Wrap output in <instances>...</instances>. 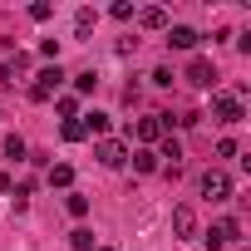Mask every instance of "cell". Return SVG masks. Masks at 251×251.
Masks as SVG:
<instances>
[{"label":"cell","mask_w":251,"mask_h":251,"mask_svg":"<svg viewBox=\"0 0 251 251\" xmlns=\"http://www.w3.org/2000/svg\"><path fill=\"white\" fill-rule=\"evenodd\" d=\"M197 187H202V197H207V202H226V197H231V177H226L222 168H207Z\"/></svg>","instance_id":"6da1fadb"},{"label":"cell","mask_w":251,"mask_h":251,"mask_svg":"<svg viewBox=\"0 0 251 251\" xmlns=\"http://www.w3.org/2000/svg\"><path fill=\"white\" fill-rule=\"evenodd\" d=\"M59 84H64V69H59V64H50V69H40V74H35V84H30V99H35V103H45V99H50Z\"/></svg>","instance_id":"7a4b0ae2"},{"label":"cell","mask_w":251,"mask_h":251,"mask_svg":"<svg viewBox=\"0 0 251 251\" xmlns=\"http://www.w3.org/2000/svg\"><path fill=\"white\" fill-rule=\"evenodd\" d=\"M187 84H197V89H212V84H217V64H212L207 54H192V64H187Z\"/></svg>","instance_id":"3957f363"},{"label":"cell","mask_w":251,"mask_h":251,"mask_svg":"<svg viewBox=\"0 0 251 251\" xmlns=\"http://www.w3.org/2000/svg\"><path fill=\"white\" fill-rule=\"evenodd\" d=\"M236 236H241V222H236V217H222V222L207 231V251H222V246L236 241Z\"/></svg>","instance_id":"277c9868"},{"label":"cell","mask_w":251,"mask_h":251,"mask_svg":"<svg viewBox=\"0 0 251 251\" xmlns=\"http://www.w3.org/2000/svg\"><path fill=\"white\" fill-rule=\"evenodd\" d=\"M94 158H99L103 168H123V163H128V148H123L118 138H99V148H94Z\"/></svg>","instance_id":"5b68a950"},{"label":"cell","mask_w":251,"mask_h":251,"mask_svg":"<svg viewBox=\"0 0 251 251\" xmlns=\"http://www.w3.org/2000/svg\"><path fill=\"white\" fill-rule=\"evenodd\" d=\"M212 118H217V123H241V118H246V113H241V99L217 94V99H212Z\"/></svg>","instance_id":"8992f818"},{"label":"cell","mask_w":251,"mask_h":251,"mask_svg":"<svg viewBox=\"0 0 251 251\" xmlns=\"http://www.w3.org/2000/svg\"><path fill=\"white\" fill-rule=\"evenodd\" d=\"M173 236H182V241L197 236V212L192 207H173Z\"/></svg>","instance_id":"52a82bcc"},{"label":"cell","mask_w":251,"mask_h":251,"mask_svg":"<svg viewBox=\"0 0 251 251\" xmlns=\"http://www.w3.org/2000/svg\"><path fill=\"white\" fill-rule=\"evenodd\" d=\"M197 40H202V35H197L192 25H168V45H173V50H197Z\"/></svg>","instance_id":"ba28073f"},{"label":"cell","mask_w":251,"mask_h":251,"mask_svg":"<svg viewBox=\"0 0 251 251\" xmlns=\"http://www.w3.org/2000/svg\"><path fill=\"white\" fill-rule=\"evenodd\" d=\"M138 20H143V30H168V10H163V5H148Z\"/></svg>","instance_id":"9c48e42d"},{"label":"cell","mask_w":251,"mask_h":251,"mask_svg":"<svg viewBox=\"0 0 251 251\" xmlns=\"http://www.w3.org/2000/svg\"><path fill=\"white\" fill-rule=\"evenodd\" d=\"M138 138H143V143H158V138H163V123H158V113H153V118H138Z\"/></svg>","instance_id":"30bf717a"},{"label":"cell","mask_w":251,"mask_h":251,"mask_svg":"<svg viewBox=\"0 0 251 251\" xmlns=\"http://www.w3.org/2000/svg\"><path fill=\"white\" fill-rule=\"evenodd\" d=\"M69 182H74V168L69 163H54L50 168V187H69Z\"/></svg>","instance_id":"8fae6325"},{"label":"cell","mask_w":251,"mask_h":251,"mask_svg":"<svg viewBox=\"0 0 251 251\" xmlns=\"http://www.w3.org/2000/svg\"><path fill=\"white\" fill-rule=\"evenodd\" d=\"M69 246H74V251H94V231H89V226H74V231H69Z\"/></svg>","instance_id":"7c38bea8"},{"label":"cell","mask_w":251,"mask_h":251,"mask_svg":"<svg viewBox=\"0 0 251 251\" xmlns=\"http://www.w3.org/2000/svg\"><path fill=\"white\" fill-rule=\"evenodd\" d=\"M79 123H84V133H108V113H99V108L89 118H79Z\"/></svg>","instance_id":"4fadbf2b"},{"label":"cell","mask_w":251,"mask_h":251,"mask_svg":"<svg viewBox=\"0 0 251 251\" xmlns=\"http://www.w3.org/2000/svg\"><path fill=\"white\" fill-rule=\"evenodd\" d=\"M133 168H138V173H158L163 163H158V153H153V148H143V153L133 158Z\"/></svg>","instance_id":"5bb4252c"},{"label":"cell","mask_w":251,"mask_h":251,"mask_svg":"<svg viewBox=\"0 0 251 251\" xmlns=\"http://www.w3.org/2000/svg\"><path fill=\"white\" fill-rule=\"evenodd\" d=\"M64 207H69V217H84V212H89V197H84V192H69Z\"/></svg>","instance_id":"9a60e30c"},{"label":"cell","mask_w":251,"mask_h":251,"mask_svg":"<svg viewBox=\"0 0 251 251\" xmlns=\"http://www.w3.org/2000/svg\"><path fill=\"white\" fill-rule=\"evenodd\" d=\"M84 138H89V133H84V123L69 118V123H64V143H84Z\"/></svg>","instance_id":"2e32d148"},{"label":"cell","mask_w":251,"mask_h":251,"mask_svg":"<svg viewBox=\"0 0 251 251\" xmlns=\"http://www.w3.org/2000/svg\"><path fill=\"white\" fill-rule=\"evenodd\" d=\"M94 84H99V74H94V69H84V74H74V89H79V94H94Z\"/></svg>","instance_id":"e0dca14e"},{"label":"cell","mask_w":251,"mask_h":251,"mask_svg":"<svg viewBox=\"0 0 251 251\" xmlns=\"http://www.w3.org/2000/svg\"><path fill=\"white\" fill-rule=\"evenodd\" d=\"M5 158H15V163H20V158H25V138H15V133H10V138H5Z\"/></svg>","instance_id":"ac0fdd59"},{"label":"cell","mask_w":251,"mask_h":251,"mask_svg":"<svg viewBox=\"0 0 251 251\" xmlns=\"http://www.w3.org/2000/svg\"><path fill=\"white\" fill-rule=\"evenodd\" d=\"M74 25H79V40H84V35L94 30V10H79V15H74Z\"/></svg>","instance_id":"d6986e66"},{"label":"cell","mask_w":251,"mask_h":251,"mask_svg":"<svg viewBox=\"0 0 251 251\" xmlns=\"http://www.w3.org/2000/svg\"><path fill=\"white\" fill-rule=\"evenodd\" d=\"M40 54H45V59H54V64H59V40H45V45H40Z\"/></svg>","instance_id":"ffe728a7"},{"label":"cell","mask_w":251,"mask_h":251,"mask_svg":"<svg viewBox=\"0 0 251 251\" xmlns=\"http://www.w3.org/2000/svg\"><path fill=\"white\" fill-rule=\"evenodd\" d=\"M153 84L158 89H173V69H153Z\"/></svg>","instance_id":"44dd1931"},{"label":"cell","mask_w":251,"mask_h":251,"mask_svg":"<svg viewBox=\"0 0 251 251\" xmlns=\"http://www.w3.org/2000/svg\"><path fill=\"white\" fill-rule=\"evenodd\" d=\"M54 108H59V113H64V123H69V118H74V113H79V103H74V99H59V103H54Z\"/></svg>","instance_id":"7402d4cb"},{"label":"cell","mask_w":251,"mask_h":251,"mask_svg":"<svg viewBox=\"0 0 251 251\" xmlns=\"http://www.w3.org/2000/svg\"><path fill=\"white\" fill-rule=\"evenodd\" d=\"M0 192H10V173H0Z\"/></svg>","instance_id":"603a6c76"}]
</instances>
